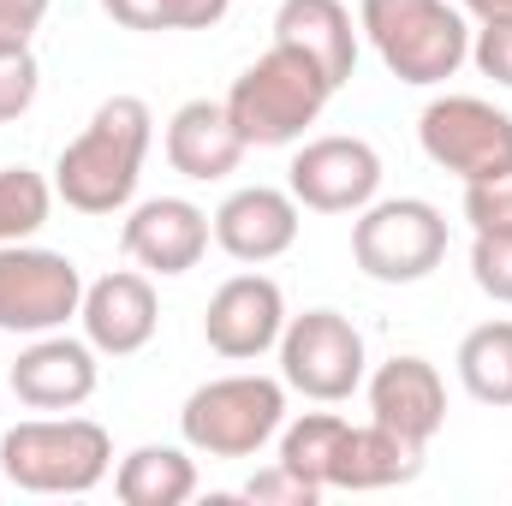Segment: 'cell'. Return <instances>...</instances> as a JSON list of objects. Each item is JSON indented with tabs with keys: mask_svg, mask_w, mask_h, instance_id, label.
<instances>
[{
	"mask_svg": "<svg viewBox=\"0 0 512 506\" xmlns=\"http://www.w3.org/2000/svg\"><path fill=\"white\" fill-rule=\"evenodd\" d=\"M155 143V114L143 96H108L90 126L54 161V197L78 215H120L137 197L143 155Z\"/></svg>",
	"mask_w": 512,
	"mask_h": 506,
	"instance_id": "1",
	"label": "cell"
},
{
	"mask_svg": "<svg viewBox=\"0 0 512 506\" xmlns=\"http://www.w3.org/2000/svg\"><path fill=\"white\" fill-rule=\"evenodd\" d=\"M0 471L24 495H90L114 471V441L96 417H24L0 435Z\"/></svg>",
	"mask_w": 512,
	"mask_h": 506,
	"instance_id": "2",
	"label": "cell"
},
{
	"mask_svg": "<svg viewBox=\"0 0 512 506\" xmlns=\"http://www.w3.org/2000/svg\"><path fill=\"white\" fill-rule=\"evenodd\" d=\"M358 30L399 84L435 90L471 60L465 12L447 0H358Z\"/></svg>",
	"mask_w": 512,
	"mask_h": 506,
	"instance_id": "3",
	"label": "cell"
},
{
	"mask_svg": "<svg viewBox=\"0 0 512 506\" xmlns=\"http://www.w3.org/2000/svg\"><path fill=\"white\" fill-rule=\"evenodd\" d=\"M328 96H334L328 78L304 54L274 42L268 54H256L251 66L233 78L227 114H233V126H239V137L251 149H286V143H298L304 131L322 120Z\"/></svg>",
	"mask_w": 512,
	"mask_h": 506,
	"instance_id": "4",
	"label": "cell"
},
{
	"mask_svg": "<svg viewBox=\"0 0 512 506\" xmlns=\"http://www.w3.org/2000/svg\"><path fill=\"white\" fill-rule=\"evenodd\" d=\"M280 423H286V381L274 376L203 381L179 411L185 447L209 453V459H251L280 435Z\"/></svg>",
	"mask_w": 512,
	"mask_h": 506,
	"instance_id": "5",
	"label": "cell"
},
{
	"mask_svg": "<svg viewBox=\"0 0 512 506\" xmlns=\"http://www.w3.org/2000/svg\"><path fill=\"white\" fill-rule=\"evenodd\" d=\"M447 256V221L435 203L423 197H376L370 209H358L352 227V262L382 280V286H417L441 268Z\"/></svg>",
	"mask_w": 512,
	"mask_h": 506,
	"instance_id": "6",
	"label": "cell"
},
{
	"mask_svg": "<svg viewBox=\"0 0 512 506\" xmlns=\"http://www.w3.org/2000/svg\"><path fill=\"white\" fill-rule=\"evenodd\" d=\"M280 381L316 405H340L364 387V334L340 310H304L280 328Z\"/></svg>",
	"mask_w": 512,
	"mask_h": 506,
	"instance_id": "7",
	"label": "cell"
},
{
	"mask_svg": "<svg viewBox=\"0 0 512 506\" xmlns=\"http://www.w3.org/2000/svg\"><path fill=\"white\" fill-rule=\"evenodd\" d=\"M84 304L78 262L42 245H0V334H60Z\"/></svg>",
	"mask_w": 512,
	"mask_h": 506,
	"instance_id": "8",
	"label": "cell"
},
{
	"mask_svg": "<svg viewBox=\"0 0 512 506\" xmlns=\"http://www.w3.org/2000/svg\"><path fill=\"white\" fill-rule=\"evenodd\" d=\"M417 137L423 155L441 173H459L465 185L512 167V114H501L483 96H435L417 120Z\"/></svg>",
	"mask_w": 512,
	"mask_h": 506,
	"instance_id": "9",
	"label": "cell"
},
{
	"mask_svg": "<svg viewBox=\"0 0 512 506\" xmlns=\"http://www.w3.org/2000/svg\"><path fill=\"white\" fill-rule=\"evenodd\" d=\"M286 191L298 197V209L358 215L382 191V155L364 137H310L286 167Z\"/></svg>",
	"mask_w": 512,
	"mask_h": 506,
	"instance_id": "10",
	"label": "cell"
},
{
	"mask_svg": "<svg viewBox=\"0 0 512 506\" xmlns=\"http://www.w3.org/2000/svg\"><path fill=\"white\" fill-rule=\"evenodd\" d=\"M280 328H286V292L268 274H233V280H221L215 298H209V316H203L209 352H221L233 364H251L262 352H274Z\"/></svg>",
	"mask_w": 512,
	"mask_h": 506,
	"instance_id": "11",
	"label": "cell"
},
{
	"mask_svg": "<svg viewBox=\"0 0 512 506\" xmlns=\"http://www.w3.org/2000/svg\"><path fill=\"white\" fill-rule=\"evenodd\" d=\"M209 239H215V227H209V215L191 197H149V203L131 209L126 227H120L126 256L143 274H161V280L191 274L203 262V251H209Z\"/></svg>",
	"mask_w": 512,
	"mask_h": 506,
	"instance_id": "12",
	"label": "cell"
},
{
	"mask_svg": "<svg viewBox=\"0 0 512 506\" xmlns=\"http://www.w3.org/2000/svg\"><path fill=\"white\" fill-rule=\"evenodd\" d=\"M78 322H84V340L108 358H131L155 340L161 328V304H155V286L149 274H131L114 268L102 280L84 286V304H78Z\"/></svg>",
	"mask_w": 512,
	"mask_h": 506,
	"instance_id": "13",
	"label": "cell"
},
{
	"mask_svg": "<svg viewBox=\"0 0 512 506\" xmlns=\"http://www.w3.org/2000/svg\"><path fill=\"white\" fill-rule=\"evenodd\" d=\"M12 393H18V405H30V411H78L90 393H96V346L90 340H72V334H36L24 352H18V364H12Z\"/></svg>",
	"mask_w": 512,
	"mask_h": 506,
	"instance_id": "14",
	"label": "cell"
},
{
	"mask_svg": "<svg viewBox=\"0 0 512 506\" xmlns=\"http://www.w3.org/2000/svg\"><path fill=\"white\" fill-rule=\"evenodd\" d=\"M370 423H382L393 435L429 447L447 423V381L429 358H387L370 376Z\"/></svg>",
	"mask_w": 512,
	"mask_h": 506,
	"instance_id": "15",
	"label": "cell"
},
{
	"mask_svg": "<svg viewBox=\"0 0 512 506\" xmlns=\"http://www.w3.org/2000/svg\"><path fill=\"white\" fill-rule=\"evenodd\" d=\"M209 227L233 262H274L298 245V197L274 185H245L209 215Z\"/></svg>",
	"mask_w": 512,
	"mask_h": 506,
	"instance_id": "16",
	"label": "cell"
},
{
	"mask_svg": "<svg viewBox=\"0 0 512 506\" xmlns=\"http://www.w3.org/2000/svg\"><path fill=\"white\" fill-rule=\"evenodd\" d=\"M274 42L292 48V54H304L328 78V90H340L358 72V30H352L346 0H280Z\"/></svg>",
	"mask_w": 512,
	"mask_h": 506,
	"instance_id": "17",
	"label": "cell"
},
{
	"mask_svg": "<svg viewBox=\"0 0 512 506\" xmlns=\"http://www.w3.org/2000/svg\"><path fill=\"white\" fill-rule=\"evenodd\" d=\"M245 137L233 126L227 102H185L173 120H167V161L173 173L209 185V179H227L239 161H245Z\"/></svg>",
	"mask_w": 512,
	"mask_h": 506,
	"instance_id": "18",
	"label": "cell"
},
{
	"mask_svg": "<svg viewBox=\"0 0 512 506\" xmlns=\"http://www.w3.org/2000/svg\"><path fill=\"white\" fill-rule=\"evenodd\" d=\"M423 471V447L393 435L382 423H364L340 435L334 447V465H328V489H346V495H370V489H393V483H411Z\"/></svg>",
	"mask_w": 512,
	"mask_h": 506,
	"instance_id": "19",
	"label": "cell"
},
{
	"mask_svg": "<svg viewBox=\"0 0 512 506\" xmlns=\"http://www.w3.org/2000/svg\"><path fill=\"white\" fill-rule=\"evenodd\" d=\"M114 495L126 506H185L197 495V465L185 447H131L114 471Z\"/></svg>",
	"mask_w": 512,
	"mask_h": 506,
	"instance_id": "20",
	"label": "cell"
},
{
	"mask_svg": "<svg viewBox=\"0 0 512 506\" xmlns=\"http://www.w3.org/2000/svg\"><path fill=\"white\" fill-rule=\"evenodd\" d=\"M459 381L477 405H512V322H483L459 340Z\"/></svg>",
	"mask_w": 512,
	"mask_h": 506,
	"instance_id": "21",
	"label": "cell"
},
{
	"mask_svg": "<svg viewBox=\"0 0 512 506\" xmlns=\"http://www.w3.org/2000/svg\"><path fill=\"white\" fill-rule=\"evenodd\" d=\"M340 435H346V417H334V411H304L298 423H280V465H292L298 477H310V483L328 495V465H334Z\"/></svg>",
	"mask_w": 512,
	"mask_h": 506,
	"instance_id": "22",
	"label": "cell"
},
{
	"mask_svg": "<svg viewBox=\"0 0 512 506\" xmlns=\"http://www.w3.org/2000/svg\"><path fill=\"white\" fill-rule=\"evenodd\" d=\"M233 0H102V12L126 30H215Z\"/></svg>",
	"mask_w": 512,
	"mask_h": 506,
	"instance_id": "23",
	"label": "cell"
},
{
	"mask_svg": "<svg viewBox=\"0 0 512 506\" xmlns=\"http://www.w3.org/2000/svg\"><path fill=\"white\" fill-rule=\"evenodd\" d=\"M54 185L30 167H0V245H18L48 227Z\"/></svg>",
	"mask_w": 512,
	"mask_h": 506,
	"instance_id": "24",
	"label": "cell"
},
{
	"mask_svg": "<svg viewBox=\"0 0 512 506\" xmlns=\"http://www.w3.org/2000/svg\"><path fill=\"white\" fill-rule=\"evenodd\" d=\"M465 221L471 233H512V167L465 185Z\"/></svg>",
	"mask_w": 512,
	"mask_h": 506,
	"instance_id": "25",
	"label": "cell"
},
{
	"mask_svg": "<svg viewBox=\"0 0 512 506\" xmlns=\"http://www.w3.org/2000/svg\"><path fill=\"white\" fill-rule=\"evenodd\" d=\"M36 90H42V66H36V54H30V48L0 54V126L24 120L30 102H36Z\"/></svg>",
	"mask_w": 512,
	"mask_h": 506,
	"instance_id": "26",
	"label": "cell"
},
{
	"mask_svg": "<svg viewBox=\"0 0 512 506\" xmlns=\"http://www.w3.org/2000/svg\"><path fill=\"white\" fill-rule=\"evenodd\" d=\"M471 280L495 304H512V233H477V245H471Z\"/></svg>",
	"mask_w": 512,
	"mask_h": 506,
	"instance_id": "27",
	"label": "cell"
},
{
	"mask_svg": "<svg viewBox=\"0 0 512 506\" xmlns=\"http://www.w3.org/2000/svg\"><path fill=\"white\" fill-rule=\"evenodd\" d=\"M245 501H256V506H316L322 501V489L310 483V477H298L292 465H268V471H256L251 483H245Z\"/></svg>",
	"mask_w": 512,
	"mask_h": 506,
	"instance_id": "28",
	"label": "cell"
},
{
	"mask_svg": "<svg viewBox=\"0 0 512 506\" xmlns=\"http://www.w3.org/2000/svg\"><path fill=\"white\" fill-rule=\"evenodd\" d=\"M471 60L483 78L512 90V18H483V30L471 36Z\"/></svg>",
	"mask_w": 512,
	"mask_h": 506,
	"instance_id": "29",
	"label": "cell"
},
{
	"mask_svg": "<svg viewBox=\"0 0 512 506\" xmlns=\"http://www.w3.org/2000/svg\"><path fill=\"white\" fill-rule=\"evenodd\" d=\"M48 6H54V0H0V54L30 48V36L42 30Z\"/></svg>",
	"mask_w": 512,
	"mask_h": 506,
	"instance_id": "30",
	"label": "cell"
},
{
	"mask_svg": "<svg viewBox=\"0 0 512 506\" xmlns=\"http://www.w3.org/2000/svg\"><path fill=\"white\" fill-rule=\"evenodd\" d=\"M459 6L477 18H512V0H459Z\"/></svg>",
	"mask_w": 512,
	"mask_h": 506,
	"instance_id": "31",
	"label": "cell"
}]
</instances>
